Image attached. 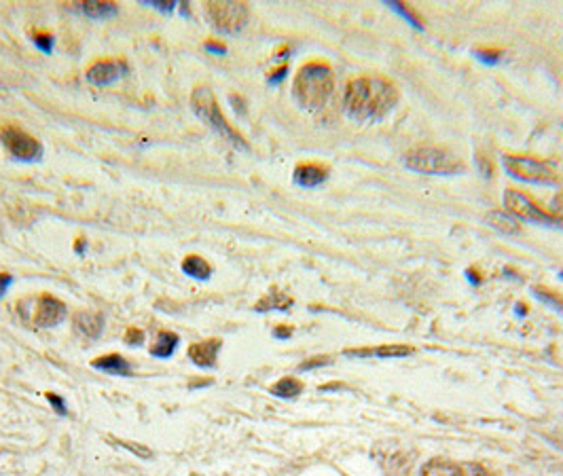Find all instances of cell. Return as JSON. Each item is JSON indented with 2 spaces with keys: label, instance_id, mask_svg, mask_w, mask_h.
Returning <instances> with one entry per match:
<instances>
[{
  "label": "cell",
  "instance_id": "obj_15",
  "mask_svg": "<svg viewBox=\"0 0 563 476\" xmlns=\"http://www.w3.org/2000/svg\"><path fill=\"white\" fill-rule=\"evenodd\" d=\"M95 371H104L108 375H119V377H130L132 375V364L121 356V354H106L100 356L91 362Z\"/></svg>",
  "mask_w": 563,
  "mask_h": 476
},
{
  "label": "cell",
  "instance_id": "obj_29",
  "mask_svg": "<svg viewBox=\"0 0 563 476\" xmlns=\"http://www.w3.org/2000/svg\"><path fill=\"white\" fill-rule=\"evenodd\" d=\"M123 341H125V345H136V347H138V345H142V341H144V332H142L140 328H127Z\"/></svg>",
  "mask_w": 563,
  "mask_h": 476
},
{
  "label": "cell",
  "instance_id": "obj_30",
  "mask_svg": "<svg viewBox=\"0 0 563 476\" xmlns=\"http://www.w3.org/2000/svg\"><path fill=\"white\" fill-rule=\"evenodd\" d=\"M47 400L51 402V406L56 408L58 415H66V413H68V408H66V400L62 396H58V394H53V392H47Z\"/></svg>",
  "mask_w": 563,
  "mask_h": 476
},
{
  "label": "cell",
  "instance_id": "obj_39",
  "mask_svg": "<svg viewBox=\"0 0 563 476\" xmlns=\"http://www.w3.org/2000/svg\"><path fill=\"white\" fill-rule=\"evenodd\" d=\"M470 470H473V475L475 476H489L487 475V470L481 468V466H470Z\"/></svg>",
  "mask_w": 563,
  "mask_h": 476
},
{
  "label": "cell",
  "instance_id": "obj_41",
  "mask_svg": "<svg viewBox=\"0 0 563 476\" xmlns=\"http://www.w3.org/2000/svg\"><path fill=\"white\" fill-rule=\"evenodd\" d=\"M559 277H562V280H563V271H562V273H559Z\"/></svg>",
  "mask_w": 563,
  "mask_h": 476
},
{
  "label": "cell",
  "instance_id": "obj_32",
  "mask_svg": "<svg viewBox=\"0 0 563 476\" xmlns=\"http://www.w3.org/2000/svg\"><path fill=\"white\" fill-rule=\"evenodd\" d=\"M204 47H206V51H210L214 55H225L227 53V47L223 43H219V41H208Z\"/></svg>",
  "mask_w": 563,
  "mask_h": 476
},
{
  "label": "cell",
  "instance_id": "obj_27",
  "mask_svg": "<svg viewBox=\"0 0 563 476\" xmlns=\"http://www.w3.org/2000/svg\"><path fill=\"white\" fill-rule=\"evenodd\" d=\"M475 53H477V58L481 60L483 64H487V66H493V64H498V62H500V58H502V53H500L498 49H477Z\"/></svg>",
  "mask_w": 563,
  "mask_h": 476
},
{
  "label": "cell",
  "instance_id": "obj_11",
  "mask_svg": "<svg viewBox=\"0 0 563 476\" xmlns=\"http://www.w3.org/2000/svg\"><path fill=\"white\" fill-rule=\"evenodd\" d=\"M223 347L221 339H206V341H197L189 347V358L195 366L199 369H214L216 366V358L219 351Z\"/></svg>",
  "mask_w": 563,
  "mask_h": 476
},
{
  "label": "cell",
  "instance_id": "obj_26",
  "mask_svg": "<svg viewBox=\"0 0 563 476\" xmlns=\"http://www.w3.org/2000/svg\"><path fill=\"white\" fill-rule=\"evenodd\" d=\"M32 43L43 51V53H51L53 51V36L47 34V32H34L32 36Z\"/></svg>",
  "mask_w": 563,
  "mask_h": 476
},
{
  "label": "cell",
  "instance_id": "obj_34",
  "mask_svg": "<svg viewBox=\"0 0 563 476\" xmlns=\"http://www.w3.org/2000/svg\"><path fill=\"white\" fill-rule=\"evenodd\" d=\"M13 284V275L11 273H2L0 271V297H4V292L9 290V286Z\"/></svg>",
  "mask_w": 563,
  "mask_h": 476
},
{
  "label": "cell",
  "instance_id": "obj_21",
  "mask_svg": "<svg viewBox=\"0 0 563 476\" xmlns=\"http://www.w3.org/2000/svg\"><path fill=\"white\" fill-rule=\"evenodd\" d=\"M182 271L189 275V277H195V280H208L210 273H212V267L208 265L206 258L197 256V254H189L184 260H182Z\"/></svg>",
  "mask_w": 563,
  "mask_h": 476
},
{
  "label": "cell",
  "instance_id": "obj_25",
  "mask_svg": "<svg viewBox=\"0 0 563 476\" xmlns=\"http://www.w3.org/2000/svg\"><path fill=\"white\" fill-rule=\"evenodd\" d=\"M534 295H536L542 303H547L549 307H553L557 314H562L563 316V297L555 295V292H551V290H544V288H534Z\"/></svg>",
  "mask_w": 563,
  "mask_h": 476
},
{
  "label": "cell",
  "instance_id": "obj_5",
  "mask_svg": "<svg viewBox=\"0 0 563 476\" xmlns=\"http://www.w3.org/2000/svg\"><path fill=\"white\" fill-rule=\"evenodd\" d=\"M502 165H504L508 176H512L521 182H530V184H555L557 182V171L551 165L534 157L504 155Z\"/></svg>",
  "mask_w": 563,
  "mask_h": 476
},
{
  "label": "cell",
  "instance_id": "obj_23",
  "mask_svg": "<svg viewBox=\"0 0 563 476\" xmlns=\"http://www.w3.org/2000/svg\"><path fill=\"white\" fill-rule=\"evenodd\" d=\"M386 4H388V6H390V9H392L394 13H399V15H402L406 23H411V26H413V28H417V30H423V23H421L419 15H417V13H415V11H413V9L409 6V4H404V2H399V0H394V2H392V0H388Z\"/></svg>",
  "mask_w": 563,
  "mask_h": 476
},
{
  "label": "cell",
  "instance_id": "obj_6",
  "mask_svg": "<svg viewBox=\"0 0 563 476\" xmlns=\"http://www.w3.org/2000/svg\"><path fill=\"white\" fill-rule=\"evenodd\" d=\"M504 206L508 210V214H512L517 221H530L536 225H547V227H562V221L557 216H553L551 212H547L544 208H540L534 199H530L527 195L508 189L504 193Z\"/></svg>",
  "mask_w": 563,
  "mask_h": 476
},
{
  "label": "cell",
  "instance_id": "obj_3",
  "mask_svg": "<svg viewBox=\"0 0 563 476\" xmlns=\"http://www.w3.org/2000/svg\"><path fill=\"white\" fill-rule=\"evenodd\" d=\"M191 108H193V112L201 119V121H206L214 132H219L225 140H229L236 149H240V151H248L250 147H248V142L241 138V134L238 132V129H233L231 125H229V121L223 117V112H221V108H219V104H216V97H214V93L208 89V87H195V91H193V95H191Z\"/></svg>",
  "mask_w": 563,
  "mask_h": 476
},
{
  "label": "cell",
  "instance_id": "obj_12",
  "mask_svg": "<svg viewBox=\"0 0 563 476\" xmlns=\"http://www.w3.org/2000/svg\"><path fill=\"white\" fill-rule=\"evenodd\" d=\"M73 328H75V332L79 334L80 339L95 341L102 334L104 317H102V314H98V312L83 310V312H77L73 316Z\"/></svg>",
  "mask_w": 563,
  "mask_h": 476
},
{
  "label": "cell",
  "instance_id": "obj_9",
  "mask_svg": "<svg viewBox=\"0 0 563 476\" xmlns=\"http://www.w3.org/2000/svg\"><path fill=\"white\" fill-rule=\"evenodd\" d=\"M30 303L34 307V314L28 317V322H32L38 328H51L66 319V305L51 295H41Z\"/></svg>",
  "mask_w": 563,
  "mask_h": 476
},
{
  "label": "cell",
  "instance_id": "obj_36",
  "mask_svg": "<svg viewBox=\"0 0 563 476\" xmlns=\"http://www.w3.org/2000/svg\"><path fill=\"white\" fill-rule=\"evenodd\" d=\"M208 386H212V379H195V381H191V384H189V390L208 388Z\"/></svg>",
  "mask_w": 563,
  "mask_h": 476
},
{
  "label": "cell",
  "instance_id": "obj_31",
  "mask_svg": "<svg viewBox=\"0 0 563 476\" xmlns=\"http://www.w3.org/2000/svg\"><path fill=\"white\" fill-rule=\"evenodd\" d=\"M147 4H151V6H155V9H159L161 13H172L174 9H176V4L178 2H174V0H151V2H147Z\"/></svg>",
  "mask_w": 563,
  "mask_h": 476
},
{
  "label": "cell",
  "instance_id": "obj_10",
  "mask_svg": "<svg viewBox=\"0 0 563 476\" xmlns=\"http://www.w3.org/2000/svg\"><path fill=\"white\" fill-rule=\"evenodd\" d=\"M127 73V66L123 62H115V60H100L95 64H91L87 68V80L95 87H104L110 85L115 80H119Z\"/></svg>",
  "mask_w": 563,
  "mask_h": 476
},
{
  "label": "cell",
  "instance_id": "obj_38",
  "mask_svg": "<svg viewBox=\"0 0 563 476\" xmlns=\"http://www.w3.org/2000/svg\"><path fill=\"white\" fill-rule=\"evenodd\" d=\"M85 248H87L85 239H83V238L77 239V243H75V252H77V254H80V252H85Z\"/></svg>",
  "mask_w": 563,
  "mask_h": 476
},
{
  "label": "cell",
  "instance_id": "obj_18",
  "mask_svg": "<svg viewBox=\"0 0 563 476\" xmlns=\"http://www.w3.org/2000/svg\"><path fill=\"white\" fill-rule=\"evenodd\" d=\"M290 305H293V299L290 297H286L282 290H278V288H271L256 305H254V310L256 312H269V310H280V312H286V310H290Z\"/></svg>",
  "mask_w": 563,
  "mask_h": 476
},
{
  "label": "cell",
  "instance_id": "obj_33",
  "mask_svg": "<svg viewBox=\"0 0 563 476\" xmlns=\"http://www.w3.org/2000/svg\"><path fill=\"white\" fill-rule=\"evenodd\" d=\"M288 75V66H280V68H275L269 77H267V80L271 83V85H275V83H280V80L284 79Z\"/></svg>",
  "mask_w": 563,
  "mask_h": 476
},
{
  "label": "cell",
  "instance_id": "obj_2",
  "mask_svg": "<svg viewBox=\"0 0 563 476\" xmlns=\"http://www.w3.org/2000/svg\"><path fill=\"white\" fill-rule=\"evenodd\" d=\"M335 89L332 70L324 62H310L299 73L293 85V95L297 104L305 110H320L330 100Z\"/></svg>",
  "mask_w": 563,
  "mask_h": 476
},
{
  "label": "cell",
  "instance_id": "obj_16",
  "mask_svg": "<svg viewBox=\"0 0 563 476\" xmlns=\"http://www.w3.org/2000/svg\"><path fill=\"white\" fill-rule=\"evenodd\" d=\"M421 476H466V470L449 460H430L428 464H423L421 468Z\"/></svg>",
  "mask_w": 563,
  "mask_h": 476
},
{
  "label": "cell",
  "instance_id": "obj_35",
  "mask_svg": "<svg viewBox=\"0 0 563 476\" xmlns=\"http://www.w3.org/2000/svg\"><path fill=\"white\" fill-rule=\"evenodd\" d=\"M293 334V328L290 326H275V330H273V337L275 339H288Z\"/></svg>",
  "mask_w": 563,
  "mask_h": 476
},
{
  "label": "cell",
  "instance_id": "obj_4",
  "mask_svg": "<svg viewBox=\"0 0 563 476\" xmlns=\"http://www.w3.org/2000/svg\"><path fill=\"white\" fill-rule=\"evenodd\" d=\"M404 165L419 174L430 176H456L464 171V163L453 153L438 147H417L404 155Z\"/></svg>",
  "mask_w": 563,
  "mask_h": 476
},
{
  "label": "cell",
  "instance_id": "obj_22",
  "mask_svg": "<svg viewBox=\"0 0 563 476\" xmlns=\"http://www.w3.org/2000/svg\"><path fill=\"white\" fill-rule=\"evenodd\" d=\"M303 388H305L303 381H299L297 377H282L280 381H275V384L269 388V392H271L273 396L293 400V398H297L301 392H303Z\"/></svg>",
  "mask_w": 563,
  "mask_h": 476
},
{
  "label": "cell",
  "instance_id": "obj_7",
  "mask_svg": "<svg viewBox=\"0 0 563 476\" xmlns=\"http://www.w3.org/2000/svg\"><path fill=\"white\" fill-rule=\"evenodd\" d=\"M206 15L223 34H236L248 23V6L243 2H208Z\"/></svg>",
  "mask_w": 563,
  "mask_h": 476
},
{
  "label": "cell",
  "instance_id": "obj_24",
  "mask_svg": "<svg viewBox=\"0 0 563 476\" xmlns=\"http://www.w3.org/2000/svg\"><path fill=\"white\" fill-rule=\"evenodd\" d=\"M110 440H112V445H119V447L127 449L130 453H134L140 460H151L153 458V451L149 447L140 445V443H130V440H119V438H110Z\"/></svg>",
  "mask_w": 563,
  "mask_h": 476
},
{
  "label": "cell",
  "instance_id": "obj_37",
  "mask_svg": "<svg viewBox=\"0 0 563 476\" xmlns=\"http://www.w3.org/2000/svg\"><path fill=\"white\" fill-rule=\"evenodd\" d=\"M466 277H468V280H470V284H475V286H479V284H481V275H477V271H475L473 267L466 271Z\"/></svg>",
  "mask_w": 563,
  "mask_h": 476
},
{
  "label": "cell",
  "instance_id": "obj_28",
  "mask_svg": "<svg viewBox=\"0 0 563 476\" xmlns=\"http://www.w3.org/2000/svg\"><path fill=\"white\" fill-rule=\"evenodd\" d=\"M332 360L328 358V356H316V358H310V360H305V362H301L299 364V371H312V369H320V366H326V364H330Z\"/></svg>",
  "mask_w": 563,
  "mask_h": 476
},
{
  "label": "cell",
  "instance_id": "obj_1",
  "mask_svg": "<svg viewBox=\"0 0 563 476\" xmlns=\"http://www.w3.org/2000/svg\"><path fill=\"white\" fill-rule=\"evenodd\" d=\"M399 102V91L382 77H360L347 83L345 112L356 121H382Z\"/></svg>",
  "mask_w": 563,
  "mask_h": 476
},
{
  "label": "cell",
  "instance_id": "obj_13",
  "mask_svg": "<svg viewBox=\"0 0 563 476\" xmlns=\"http://www.w3.org/2000/svg\"><path fill=\"white\" fill-rule=\"evenodd\" d=\"M415 349L411 345H379V347H362V349H345L347 358H404Z\"/></svg>",
  "mask_w": 563,
  "mask_h": 476
},
{
  "label": "cell",
  "instance_id": "obj_40",
  "mask_svg": "<svg viewBox=\"0 0 563 476\" xmlns=\"http://www.w3.org/2000/svg\"><path fill=\"white\" fill-rule=\"evenodd\" d=\"M517 314H519V316H525V314H527V310H525V305H523V303H519V305H517Z\"/></svg>",
  "mask_w": 563,
  "mask_h": 476
},
{
  "label": "cell",
  "instance_id": "obj_19",
  "mask_svg": "<svg viewBox=\"0 0 563 476\" xmlns=\"http://www.w3.org/2000/svg\"><path fill=\"white\" fill-rule=\"evenodd\" d=\"M80 13L91 17V19H106V17H112L119 13V6L115 2H98V0H87V2H80L79 6Z\"/></svg>",
  "mask_w": 563,
  "mask_h": 476
},
{
  "label": "cell",
  "instance_id": "obj_8",
  "mask_svg": "<svg viewBox=\"0 0 563 476\" xmlns=\"http://www.w3.org/2000/svg\"><path fill=\"white\" fill-rule=\"evenodd\" d=\"M0 142L9 151L11 157L19 159V161L30 163V161H38L43 157V144L17 125L0 127Z\"/></svg>",
  "mask_w": 563,
  "mask_h": 476
},
{
  "label": "cell",
  "instance_id": "obj_20",
  "mask_svg": "<svg viewBox=\"0 0 563 476\" xmlns=\"http://www.w3.org/2000/svg\"><path fill=\"white\" fill-rule=\"evenodd\" d=\"M487 223H489V227H493V229H498V231H502L506 236H517L521 231L519 221L512 214H508V212H489L487 214Z\"/></svg>",
  "mask_w": 563,
  "mask_h": 476
},
{
  "label": "cell",
  "instance_id": "obj_17",
  "mask_svg": "<svg viewBox=\"0 0 563 476\" xmlns=\"http://www.w3.org/2000/svg\"><path fill=\"white\" fill-rule=\"evenodd\" d=\"M178 343H180V337L176 334V332H169V330H161L159 334H157V341L151 345V356H155V358H172L174 356V351H176V347H178Z\"/></svg>",
  "mask_w": 563,
  "mask_h": 476
},
{
  "label": "cell",
  "instance_id": "obj_14",
  "mask_svg": "<svg viewBox=\"0 0 563 476\" xmlns=\"http://www.w3.org/2000/svg\"><path fill=\"white\" fill-rule=\"evenodd\" d=\"M293 180H295L297 186L316 189V186H320V184H324L328 180V169L318 165V163H301V165L295 167Z\"/></svg>",
  "mask_w": 563,
  "mask_h": 476
}]
</instances>
